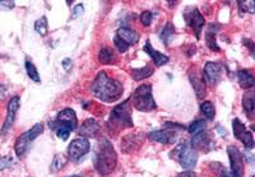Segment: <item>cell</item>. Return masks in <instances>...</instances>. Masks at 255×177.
<instances>
[{"label": "cell", "instance_id": "cell-1", "mask_svg": "<svg viewBox=\"0 0 255 177\" xmlns=\"http://www.w3.org/2000/svg\"><path fill=\"white\" fill-rule=\"evenodd\" d=\"M92 93L102 102H115L123 96L124 87L119 81L110 78L106 72H100L92 83Z\"/></svg>", "mask_w": 255, "mask_h": 177}, {"label": "cell", "instance_id": "cell-2", "mask_svg": "<svg viewBox=\"0 0 255 177\" xmlns=\"http://www.w3.org/2000/svg\"><path fill=\"white\" fill-rule=\"evenodd\" d=\"M95 169L100 175H110L118 163V154L106 138L101 140L95 156Z\"/></svg>", "mask_w": 255, "mask_h": 177}, {"label": "cell", "instance_id": "cell-3", "mask_svg": "<svg viewBox=\"0 0 255 177\" xmlns=\"http://www.w3.org/2000/svg\"><path fill=\"white\" fill-rule=\"evenodd\" d=\"M110 133L118 134L123 129L133 128V119H131L130 99H127L120 105L115 106L110 113V119L108 121Z\"/></svg>", "mask_w": 255, "mask_h": 177}, {"label": "cell", "instance_id": "cell-4", "mask_svg": "<svg viewBox=\"0 0 255 177\" xmlns=\"http://www.w3.org/2000/svg\"><path fill=\"white\" fill-rule=\"evenodd\" d=\"M130 102L135 110L143 111V112H149L157 107L153 96H152V87L149 85H143L136 88L131 96Z\"/></svg>", "mask_w": 255, "mask_h": 177}, {"label": "cell", "instance_id": "cell-5", "mask_svg": "<svg viewBox=\"0 0 255 177\" xmlns=\"http://www.w3.org/2000/svg\"><path fill=\"white\" fill-rule=\"evenodd\" d=\"M171 156V158H175L184 170L193 169L198 162L197 151H195V149L190 145V143L188 142L180 143L176 148L174 149Z\"/></svg>", "mask_w": 255, "mask_h": 177}, {"label": "cell", "instance_id": "cell-6", "mask_svg": "<svg viewBox=\"0 0 255 177\" xmlns=\"http://www.w3.org/2000/svg\"><path fill=\"white\" fill-rule=\"evenodd\" d=\"M44 131V125L42 124H36L33 128H31L29 130H27L26 133L22 134L17 140H15L14 144V151L19 158H23L26 156V153L28 152L29 147H31L32 142L36 139V138L42 134Z\"/></svg>", "mask_w": 255, "mask_h": 177}, {"label": "cell", "instance_id": "cell-7", "mask_svg": "<svg viewBox=\"0 0 255 177\" xmlns=\"http://www.w3.org/2000/svg\"><path fill=\"white\" fill-rule=\"evenodd\" d=\"M176 129L183 130L184 126L176 124H166V128L163 130H157L149 134V139L161 143V144H174L179 139V133Z\"/></svg>", "mask_w": 255, "mask_h": 177}, {"label": "cell", "instance_id": "cell-8", "mask_svg": "<svg viewBox=\"0 0 255 177\" xmlns=\"http://www.w3.org/2000/svg\"><path fill=\"white\" fill-rule=\"evenodd\" d=\"M77 126H78V120H77L76 112L72 108H65L61 112H59L56 119L50 122V129L56 130L59 128H64L68 129L70 133L76 130Z\"/></svg>", "mask_w": 255, "mask_h": 177}, {"label": "cell", "instance_id": "cell-9", "mask_svg": "<svg viewBox=\"0 0 255 177\" xmlns=\"http://www.w3.org/2000/svg\"><path fill=\"white\" fill-rule=\"evenodd\" d=\"M183 17L185 19L186 24L194 31L195 37L199 40L200 35H202V31L204 28V24H206V20H204V17L202 15V13L195 6H188L185 9V12H184Z\"/></svg>", "mask_w": 255, "mask_h": 177}, {"label": "cell", "instance_id": "cell-10", "mask_svg": "<svg viewBox=\"0 0 255 177\" xmlns=\"http://www.w3.org/2000/svg\"><path fill=\"white\" fill-rule=\"evenodd\" d=\"M90 148L91 144L86 138H79V139L73 140L69 144V148H68L69 160L73 161V162H77L90 152Z\"/></svg>", "mask_w": 255, "mask_h": 177}, {"label": "cell", "instance_id": "cell-11", "mask_svg": "<svg viewBox=\"0 0 255 177\" xmlns=\"http://www.w3.org/2000/svg\"><path fill=\"white\" fill-rule=\"evenodd\" d=\"M227 154L231 165V176L232 177H244V161L240 151L234 145H230L227 148Z\"/></svg>", "mask_w": 255, "mask_h": 177}, {"label": "cell", "instance_id": "cell-12", "mask_svg": "<svg viewBox=\"0 0 255 177\" xmlns=\"http://www.w3.org/2000/svg\"><path fill=\"white\" fill-rule=\"evenodd\" d=\"M232 129H234V134H235L236 139L240 140L248 149L254 148V138H253V134L249 130H247L245 125L240 120L234 119V121H232Z\"/></svg>", "mask_w": 255, "mask_h": 177}, {"label": "cell", "instance_id": "cell-13", "mask_svg": "<svg viewBox=\"0 0 255 177\" xmlns=\"http://www.w3.org/2000/svg\"><path fill=\"white\" fill-rule=\"evenodd\" d=\"M222 73L223 67L220 63H207L203 70V78L209 86L216 87L222 78Z\"/></svg>", "mask_w": 255, "mask_h": 177}, {"label": "cell", "instance_id": "cell-14", "mask_svg": "<svg viewBox=\"0 0 255 177\" xmlns=\"http://www.w3.org/2000/svg\"><path fill=\"white\" fill-rule=\"evenodd\" d=\"M18 108H19V97L14 96L8 103V111H6L5 121H4L3 128H1V134H6L10 130V128H12L15 121V115H17Z\"/></svg>", "mask_w": 255, "mask_h": 177}, {"label": "cell", "instance_id": "cell-15", "mask_svg": "<svg viewBox=\"0 0 255 177\" xmlns=\"http://www.w3.org/2000/svg\"><path fill=\"white\" fill-rule=\"evenodd\" d=\"M189 78H190L191 85H193V88H194L195 93H197L198 98H203L207 92L203 74H200L198 69H193L189 73Z\"/></svg>", "mask_w": 255, "mask_h": 177}, {"label": "cell", "instance_id": "cell-16", "mask_svg": "<svg viewBox=\"0 0 255 177\" xmlns=\"http://www.w3.org/2000/svg\"><path fill=\"white\" fill-rule=\"evenodd\" d=\"M116 37H119L120 40L124 41L129 47L131 45H135L139 41V35L131 28H129V27H120L118 29V32H116Z\"/></svg>", "mask_w": 255, "mask_h": 177}, {"label": "cell", "instance_id": "cell-17", "mask_svg": "<svg viewBox=\"0 0 255 177\" xmlns=\"http://www.w3.org/2000/svg\"><path fill=\"white\" fill-rule=\"evenodd\" d=\"M143 50H144L145 53H147L148 55L153 59L154 64H156L157 67H162V65L167 64L168 63V56L165 55V54H162V53H159V51H157L156 49H153L149 41H147V42H145Z\"/></svg>", "mask_w": 255, "mask_h": 177}, {"label": "cell", "instance_id": "cell-18", "mask_svg": "<svg viewBox=\"0 0 255 177\" xmlns=\"http://www.w3.org/2000/svg\"><path fill=\"white\" fill-rule=\"evenodd\" d=\"M100 131V125L93 119H88L83 122L79 130V135L86 138H95Z\"/></svg>", "mask_w": 255, "mask_h": 177}, {"label": "cell", "instance_id": "cell-19", "mask_svg": "<svg viewBox=\"0 0 255 177\" xmlns=\"http://www.w3.org/2000/svg\"><path fill=\"white\" fill-rule=\"evenodd\" d=\"M191 147L193 148H198V149H202V151H209V149H212L213 147V142L211 140V138H209V135L207 133H200V134H197V135H194V138H193V142H191Z\"/></svg>", "mask_w": 255, "mask_h": 177}, {"label": "cell", "instance_id": "cell-20", "mask_svg": "<svg viewBox=\"0 0 255 177\" xmlns=\"http://www.w3.org/2000/svg\"><path fill=\"white\" fill-rule=\"evenodd\" d=\"M238 81L239 85L243 88H245V89H250V88H253V86H254V77H253L252 73L247 69L239 70Z\"/></svg>", "mask_w": 255, "mask_h": 177}, {"label": "cell", "instance_id": "cell-21", "mask_svg": "<svg viewBox=\"0 0 255 177\" xmlns=\"http://www.w3.org/2000/svg\"><path fill=\"white\" fill-rule=\"evenodd\" d=\"M243 106L245 112L248 113V116L253 119L255 111V101H254V92H248L244 94L243 99Z\"/></svg>", "mask_w": 255, "mask_h": 177}, {"label": "cell", "instance_id": "cell-22", "mask_svg": "<svg viewBox=\"0 0 255 177\" xmlns=\"http://www.w3.org/2000/svg\"><path fill=\"white\" fill-rule=\"evenodd\" d=\"M153 72H154L153 68L145 65V67L143 68H138V69L131 70V77H133L134 81L139 82V81H143V79L148 78V77H151L152 74H153Z\"/></svg>", "mask_w": 255, "mask_h": 177}, {"label": "cell", "instance_id": "cell-23", "mask_svg": "<svg viewBox=\"0 0 255 177\" xmlns=\"http://www.w3.org/2000/svg\"><path fill=\"white\" fill-rule=\"evenodd\" d=\"M99 60L102 64H113L114 61H115V55H114L113 50L109 49V47L101 49L99 54Z\"/></svg>", "mask_w": 255, "mask_h": 177}, {"label": "cell", "instance_id": "cell-24", "mask_svg": "<svg viewBox=\"0 0 255 177\" xmlns=\"http://www.w3.org/2000/svg\"><path fill=\"white\" fill-rule=\"evenodd\" d=\"M65 165H67V158L64 157L63 154H56L51 163V167H50V172L55 174V172L60 171Z\"/></svg>", "mask_w": 255, "mask_h": 177}, {"label": "cell", "instance_id": "cell-25", "mask_svg": "<svg viewBox=\"0 0 255 177\" xmlns=\"http://www.w3.org/2000/svg\"><path fill=\"white\" fill-rule=\"evenodd\" d=\"M207 122L204 120H197V121L191 122L190 126L188 128V131L191 134V135H197V134L203 133L206 130Z\"/></svg>", "mask_w": 255, "mask_h": 177}, {"label": "cell", "instance_id": "cell-26", "mask_svg": "<svg viewBox=\"0 0 255 177\" xmlns=\"http://www.w3.org/2000/svg\"><path fill=\"white\" fill-rule=\"evenodd\" d=\"M200 111L203 112V115H204V116H206L208 120L215 119L216 110H215V106L212 105V102H209V101L203 102V103L200 105Z\"/></svg>", "mask_w": 255, "mask_h": 177}, {"label": "cell", "instance_id": "cell-27", "mask_svg": "<svg viewBox=\"0 0 255 177\" xmlns=\"http://www.w3.org/2000/svg\"><path fill=\"white\" fill-rule=\"evenodd\" d=\"M175 35V27L172 26V23H167L165 27H163L162 32H161V38L165 42L166 45H168L170 40L174 37Z\"/></svg>", "mask_w": 255, "mask_h": 177}, {"label": "cell", "instance_id": "cell-28", "mask_svg": "<svg viewBox=\"0 0 255 177\" xmlns=\"http://www.w3.org/2000/svg\"><path fill=\"white\" fill-rule=\"evenodd\" d=\"M35 29H36V32L40 33L41 36L47 35V31H49V24H47L46 17H41L40 19L36 20Z\"/></svg>", "mask_w": 255, "mask_h": 177}, {"label": "cell", "instance_id": "cell-29", "mask_svg": "<svg viewBox=\"0 0 255 177\" xmlns=\"http://www.w3.org/2000/svg\"><path fill=\"white\" fill-rule=\"evenodd\" d=\"M26 70H27V74H28V77L32 79V81L40 82V76H38V72H37V69H36L35 64H33L32 61L26 60Z\"/></svg>", "mask_w": 255, "mask_h": 177}, {"label": "cell", "instance_id": "cell-30", "mask_svg": "<svg viewBox=\"0 0 255 177\" xmlns=\"http://www.w3.org/2000/svg\"><path fill=\"white\" fill-rule=\"evenodd\" d=\"M206 41H207V45H208L209 49L213 50V51H220V47L217 46V42H216V33L212 32L211 29H209L208 32H207Z\"/></svg>", "mask_w": 255, "mask_h": 177}, {"label": "cell", "instance_id": "cell-31", "mask_svg": "<svg viewBox=\"0 0 255 177\" xmlns=\"http://www.w3.org/2000/svg\"><path fill=\"white\" fill-rule=\"evenodd\" d=\"M239 6L241 8V10L245 13H254V1H238Z\"/></svg>", "mask_w": 255, "mask_h": 177}, {"label": "cell", "instance_id": "cell-32", "mask_svg": "<svg viewBox=\"0 0 255 177\" xmlns=\"http://www.w3.org/2000/svg\"><path fill=\"white\" fill-rule=\"evenodd\" d=\"M152 19H153V14H152V12H149V10H145V12H143L142 14H140V22L143 23V26H149Z\"/></svg>", "mask_w": 255, "mask_h": 177}, {"label": "cell", "instance_id": "cell-33", "mask_svg": "<svg viewBox=\"0 0 255 177\" xmlns=\"http://www.w3.org/2000/svg\"><path fill=\"white\" fill-rule=\"evenodd\" d=\"M114 44H115L116 49L119 50L120 53H125V51H128V49H129V46L125 44L124 41L120 40V38L116 37V36H115V38H114Z\"/></svg>", "mask_w": 255, "mask_h": 177}, {"label": "cell", "instance_id": "cell-34", "mask_svg": "<svg viewBox=\"0 0 255 177\" xmlns=\"http://www.w3.org/2000/svg\"><path fill=\"white\" fill-rule=\"evenodd\" d=\"M13 160L10 157H0V170H4V169H8L10 166L13 165Z\"/></svg>", "mask_w": 255, "mask_h": 177}, {"label": "cell", "instance_id": "cell-35", "mask_svg": "<svg viewBox=\"0 0 255 177\" xmlns=\"http://www.w3.org/2000/svg\"><path fill=\"white\" fill-rule=\"evenodd\" d=\"M84 13V8H83V4H78V5L74 6L73 9V14H72V19H77L78 17H81L82 14Z\"/></svg>", "mask_w": 255, "mask_h": 177}, {"label": "cell", "instance_id": "cell-36", "mask_svg": "<svg viewBox=\"0 0 255 177\" xmlns=\"http://www.w3.org/2000/svg\"><path fill=\"white\" fill-rule=\"evenodd\" d=\"M15 6L14 1H9V0H3L0 1V10H10Z\"/></svg>", "mask_w": 255, "mask_h": 177}, {"label": "cell", "instance_id": "cell-37", "mask_svg": "<svg viewBox=\"0 0 255 177\" xmlns=\"http://www.w3.org/2000/svg\"><path fill=\"white\" fill-rule=\"evenodd\" d=\"M55 131H56V135H58V137L60 138V139H63V140H67L68 137L70 135V131L68 130V129L59 128V129H56Z\"/></svg>", "mask_w": 255, "mask_h": 177}, {"label": "cell", "instance_id": "cell-38", "mask_svg": "<svg viewBox=\"0 0 255 177\" xmlns=\"http://www.w3.org/2000/svg\"><path fill=\"white\" fill-rule=\"evenodd\" d=\"M218 166H220V170H218V175H220L221 177H232L231 174H229V172H227V170L225 169V167H222L221 165H218Z\"/></svg>", "mask_w": 255, "mask_h": 177}, {"label": "cell", "instance_id": "cell-39", "mask_svg": "<svg viewBox=\"0 0 255 177\" xmlns=\"http://www.w3.org/2000/svg\"><path fill=\"white\" fill-rule=\"evenodd\" d=\"M177 177H195V174L191 171H185L183 174L177 175Z\"/></svg>", "mask_w": 255, "mask_h": 177}, {"label": "cell", "instance_id": "cell-40", "mask_svg": "<svg viewBox=\"0 0 255 177\" xmlns=\"http://www.w3.org/2000/svg\"><path fill=\"white\" fill-rule=\"evenodd\" d=\"M70 63H72V60H70V59H65V60L63 61V65H64V69L65 70H68L70 68Z\"/></svg>", "mask_w": 255, "mask_h": 177}, {"label": "cell", "instance_id": "cell-41", "mask_svg": "<svg viewBox=\"0 0 255 177\" xmlns=\"http://www.w3.org/2000/svg\"><path fill=\"white\" fill-rule=\"evenodd\" d=\"M6 92V87H4V86H0V97H3L4 94H5Z\"/></svg>", "mask_w": 255, "mask_h": 177}, {"label": "cell", "instance_id": "cell-42", "mask_svg": "<svg viewBox=\"0 0 255 177\" xmlns=\"http://www.w3.org/2000/svg\"><path fill=\"white\" fill-rule=\"evenodd\" d=\"M69 177H82V176H69Z\"/></svg>", "mask_w": 255, "mask_h": 177}]
</instances>
